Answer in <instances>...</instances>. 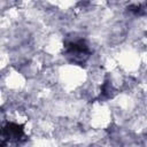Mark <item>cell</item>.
I'll return each mask as SVG.
<instances>
[{"label": "cell", "mask_w": 147, "mask_h": 147, "mask_svg": "<svg viewBox=\"0 0 147 147\" xmlns=\"http://www.w3.org/2000/svg\"><path fill=\"white\" fill-rule=\"evenodd\" d=\"M65 54L74 63H83L90 55V48L85 40L77 39L65 42Z\"/></svg>", "instance_id": "1"}, {"label": "cell", "mask_w": 147, "mask_h": 147, "mask_svg": "<svg viewBox=\"0 0 147 147\" xmlns=\"http://www.w3.org/2000/svg\"><path fill=\"white\" fill-rule=\"evenodd\" d=\"M24 137L23 125L17 123H8L3 127V138L8 140H21Z\"/></svg>", "instance_id": "2"}, {"label": "cell", "mask_w": 147, "mask_h": 147, "mask_svg": "<svg viewBox=\"0 0 147 147\" xmlns=\"http://www.w3.org/2000/svg\"><path fill=\"white\" fill-rule=\"evenodd\" d=\"M113 91H114V90H113V86H111L110 82L106 80V82L102 84V86H101L100 99H102V100H107V99L111 98V95H113Z\"/></svg>", "instance_id": "3"}]
</instances>
